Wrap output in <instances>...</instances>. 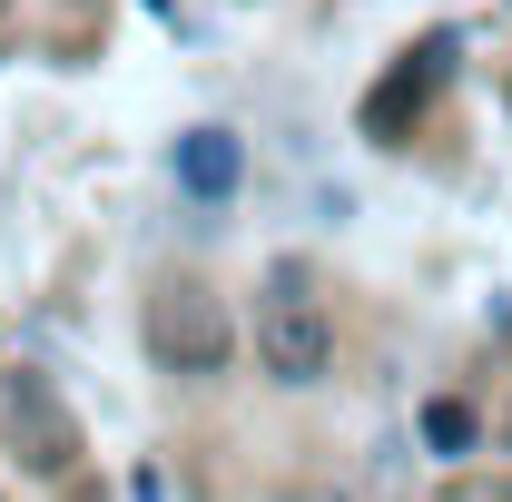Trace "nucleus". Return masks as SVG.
Instances as JSON below:
<instances>
[{
	"label": "nucleus",
	"instance_id": "1",
	"mask_svg": "<svg viewBox=\"0 0 512 502\" xmlns=\"http://www.w3.org/2000/svg\"><path fill=\"white\" fill-rule=\"evenodd\" d=\"M325 355H335L325 315H316V306H296V296H276V315H266V365H276L286 384H316V375H325Z\"/></svg>",
	"mask_w": 512,
	"mask_h": 502
},
{
	"label": "nucleus",
	"instance_id": "2",
	"mask_svg": "<svg viewBox=\"0 0 512 502\" xmlns=\"http://www.w3.org/2000/svg\"><path fill=\"white\" fill-rule=\"evenodd\" d=\"M444 60H453L444 40H424V50H414V60H404V69L375 89V99H365V128H404V119H414V99L434 89V69H444Z\"/></svg>",
	"mask_w": 512,
	"mask_h": 502
},
{
	"label": "nucleus",
	"instance_id": "3",
	"mask_svg": "<svg viewBox=\"0 0 512 502\" xmlns=\"http://www.w3.org/2000/svg\"><path fill=\"white\" fill-rule=\"evenodd\" d=\"M178 178H188V197H227L237 188V138H227V128L178 138Z\"/></svg>",
	"mask_w": 512,
	"mask_h": 502
},
{
	"label": "nucleus",
	"instance_id": "4",
	"mask_svg": "<svg viewBox=\"0 0 512 502\" xmlns=\"http://www.w3.org/2000/svg\"><path fill=\"white\" fill-rule=\"evenodd\" d=\"M424 443H434V453H473V404H424Z\"/></svg>",
	"mask_w": 512,
	"mask_h": 502
}]
</instances>
